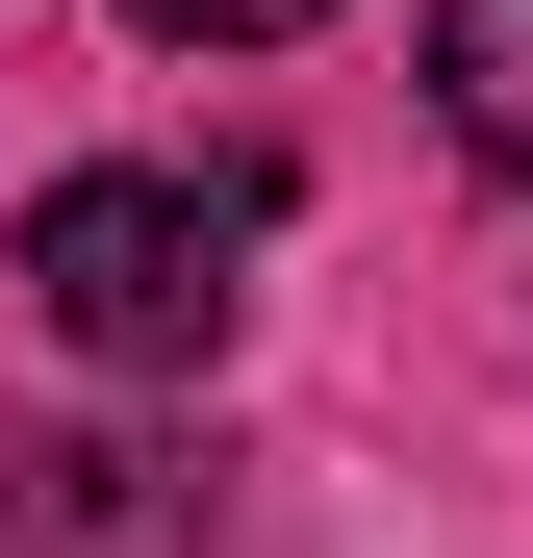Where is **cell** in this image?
Here are the masks:
<instances>
[{"label": "cell", "mask_w": 533, "mask_h": 558, "mask_svg": "<svg viewBox=\"0 0 533 558\" xmlns=\"http://www.w3.org/2000/svg\"><path fill=\"white\" fill-rule=\"evenodd\" d=\"M229 254H254V178H51L26 204V305L102 381H178V355H229Z\"/></svg>", "instance_id": "cell-1"}, {"label": "cell", "mask_w": 533, "mask_h": 558, "mask_svg": "<svg viewBox=\"0 0 533 558\" xmlns=\"http://www.w3.org/2000/svg\"><path fill=\"white\" fill-rule=\"evenodd\" d=\"M204 533V483H178L153 432H51V457H0V558H178Z\"/></svg>", "instance_id": "cell-2"}, {"label": "cell", "mask_w": 533, "mask_h": 558, "mask_svg": "<svg viewBox=\"0 0 533 558\" xmlns=\"http://www.w3.org/2000/svg\"><path fill=\"white\" fill-rule=\"evenodd\" d=\"M432 128L483 178H533V0H432Z\"/></svg>", "instance_id": "cell-3"}, {"label": "cell", "mask_w": 533, "mask_h": 558, "mask_svg": "<svg viewBox=\"0 0 533 558\" xmlns=\"http://www.w3.org/2000/svg\"><path fill=\"white\" fill-rule=\"evenodd\" d=\"M153 51H280V26H330V0H128Z\"/></svg>", "instance_id": "cell-4"}]
</instances>
